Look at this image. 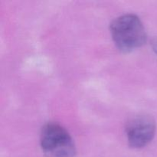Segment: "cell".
<instances>
[{
	"label": "cell",
	"instance_id": "1",
	"mask_svg": "<svg viewBox=\"0 0 157 157\" xmlns=\"http://www.w3.org/2000/svg\"><path fill=\"white\" fill-rule=\"evenodd\" d=\"M113 42L121 51L128 52L144 45L147 41V32L143 22L135 14L120 15L110 24Z\"/></svg>",
	"mask_w": 157,
	"mask_h": 157
},
{
	"label": "cell",
	"instance_id": "2",
	"mask_svg": "<svg viewBox=\"0 0 157 157\" xmlns=\"http://www.w3.org/2000/svg\"><path fill=\"white\" fill-rule=\"evenodd\" d=\"M40 145L45 157H75L76 154L73 138L58 123L49 122L43 126Z\"/></svg>",
	"mask_w": 157,
	"mask_h": 157
},
{
	"label": "cell",
	"instance_id": "3",
	"mask_svg": "<svg viewBox=\"0 0 157 157\" xmlns=\"http://www.w3.org/2000/svg\"><path fill=\"white\" fill-rule=\"evenodd\" d=\"M156 133V123L153 117L139 114L128 121L126 126V136L128 144L135 149L148 145Z\"/></svg>",
	"mask_w": 157,
	"mask_h": 157
},
{
	"label": "cell",
	"instance_id": "4",
	"mask_svg": "<svg viewBox=\"0 0 157 157\" xmlns=\"http://www.w3.org/2000/svg\"><path fill=\"white\" fill-rule=\"evenodd\" d=\"M151 46L153 50L154 51L155 53L157 55V37L153 38V39L151 41Z\"/></svg>",
	"mask_w": 157,
	"mask_h": 157
}]
</instances>
